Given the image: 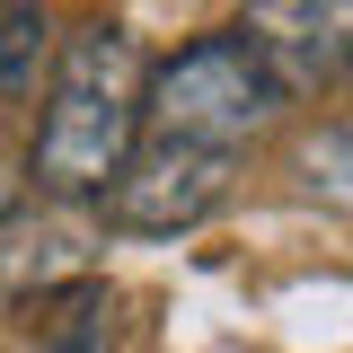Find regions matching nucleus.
<instances>
[{
  "label": "nucleus",
  "mask_w": 353,
  "mask_h": 353,
  "mask_svg": "<svg viewBox=\"0 0 353 353\" xmlns=\"http://www.w3.org/2000/svg\"><path fill=\"white\" fill-rule=\"evenodd\" d=\"M141 80H150V53H141L132 27L80 18L62 36L53 80H44V115H36V150H27L36 194H53V203H97L106 194V176L141 141Z\"/></svg>",
  "instance_id": "obj_1"
},
{
  "label": "nucleus",
  "mask_w": 353,
  "mask_h": 353,
  "mask_svg": "<svg viewBox=\"0 0 353 353\" xmlns=\"http://www.w3.org/2000/svg\"><path fill=\"white\" fill-rule=\"evenodd\" d=\"M283 106H292V97L265 80V62L230 36V27L176 44L168 62H150V80H141V132H159V141H203V150H248L256 132L283 124Z\"/></svg>",
  "instance_id": "obj_2"
},
{
  "label": "nucleus",
  "mask_w": 353,
  "mask_h": 353,
  "mask_svg": "<svg viewBox=\"0 0 353 353\" xmlns=\"http://www.w3.org/2000/svg\"><path fill=\"white\" fill-rule=\"evenodd\" d=\"M230 185H239V150L141 132L97 203H106V230H124V239H176V230H203L230 203Z\"/></svg>",
  "instance_id": "obj_3"
},
{
  "label": "nucleus",
  "mask_w": 353,
  "mask_h": 353,
  "mask_svg": "<svg viewBox=\"0 0 353 353\" xmlns=\"http://www.w3.org/2000/svg\"><path fill=\"white\" fill-rule=\"evenodd\" d=\"M230 36L265 62L283 97H318L353 62V0H248Z\"/></svg>",
  "instance_id": "obj_4"
},
{
  "label": "nucleus",
  "mask_w": 353,
  "mask_h": 353,
  "mask_svg": "<svg viewBox=\"0 0 353 353\" xmlns=\"http://www.w3.org/2000/svg\"><path fill=\"white\" fill-rule=\"evenodd\" d=\"M18 327H27L36 353H115V336H124V292L80 265L62 283L18 292Z\"/></svg>",
  "instance_id": "obj_5"
},
{
  "label": "nucleus",
  "mask_w": 353,
  "mask_h": 353,
  "mask_svg": "<svg viewBox=\"0 0 353 353\" xmlns=\"http://www.w3.org/2000/svg\"><path fill=\"white\" fill-rule=\"evenodd\" d=\"M88 265V239L71 221H0V292H36V283H62Z\"/></svg>",
  "instance_id": "obj_6"
},
{
  "label": "nucleus",
  "mask_w": 353,
  "mask_h": 353,
  "mask_svg": "<svg viewBox=\"0 0 353 353\" xmlns=\"http://www.w3.org/2000/svg\"><path fill=\"white\" fill-rule=\"evenodd\" d=\"M44 0H0V97H27L44 62Z\"/></svg>",
  "instance_id": "obj_7"
},
{
  "label": "nucleus",
  "mask_w": 353,
  "mask_h": 353,
  "mask_svg": "<svg viewBox=\"0 0 353 353\" xmlns=\"http://www.w3.org/2000/svg\"><path fill=\"white\" fill-rule=\"evenodd\" d=\"M301 176L318 185V194L353 203V124H327V132H309V150H301Z\"/></svg>",
  "instance_id": "obj_8"
},
{
  "label": "nucleus",
  "mask_w": 353,
  "mask_h": 353,
  "mask_svg": "<svg viewBox=\"0 0 353 353\" xmlns=\"http://www.w3.org/2000/svg\"><path fill=\"white\" fill-rule=\"evenodd\" d=\"M18 203H27V176H18V168H9V159H0V221L18 212Z\"/></svg>",
  "instance_id": "obj_9"
},
{
  "label": "nucleus",
  "mask_w": 353,
  "mask_h": 353,
  "mask_svg": "<svg viewBox=\"0 0 353 353\" xmlns=\"http://www.w3.org/2000/svg\"><path fill=\"white\" fill-rule=\"evenodd\" d=\"M345 71H353V62H345Z\"/></svg>",
  "instance_id": "obj_10"
}]
</instances>
